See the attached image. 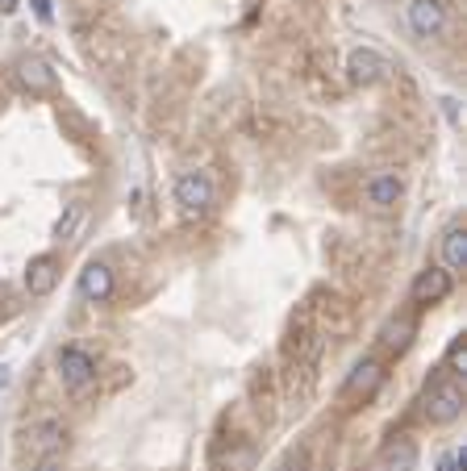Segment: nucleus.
<instances>
[{"label":"nucleus","mask_w":467,"mask_h":471,"mask_svg":"<svg viewBox=\"0 0 467 471\" xmlns=\"http://www.w3.org/2000/svg\"><path fill=\"white\" fill-rule=\"evenodd\" d=\"M55 372H59V384H63L71 396H83V392L97 384V359L83 347H59Z\"/></svg>","instance_id":"nucleus-1"},{"label":"nucleus","mask_w":467,"mask_h":471,"mask_svg":"<svg viewBox=\"0 0 467 471\" xmlns=\"http://www.w3.org/2000/svg\"><path fill=\"white\" fill-rule=\"evenodd\" d=\"M21 446L34 459H51L67 446V426L59 417H34L29 426H21Z\"/></svg>","instance_id":"nucleus-2"},{"label":"nucleus","mask_w":467,"mask_h":471,"mask_svg":"<svg viewBox=\"0 0 467 471\" xmlns=\"http://www.w3.org/2000/svg\"><path fill=\"white\" fill-rule=\"evenodd\" d=\"M459 413H463V384L455 375H447L426 396V421L430 426H451V421H459Z\"/></svg>","instance_id":"nucleus-3"},{"label":"nucleus","mask_w":467,"mask_h":471,"mask_svg":"<svg viewBox=\"0 0 467 471\" xmlns=\"http://www.w3.org/2000/svg\"><path fill=\"white\" fill-rule=\"evenodd\" d=\"M176 205L184 217H205L213 205V180L209 171H184L176 180Z\"/></svg>","instance_id":"nucleus-4"},{"label":"nucleus","mask_w":467,"mask_h":471,"mask_svg":"<svg viewBox=\"0 0 467 471\" xmlns=\"http://www.w3.org/2000/svg\"><path fill=\"white\" fill-rule=\"evenodd\" d=\"M384 384V363L380 359H363L351 367V375L343 380V401H368L376 396Z\"/></svg>","instance_id":"nucleus-5"},{"label":"nucleus","mask_w":467,"mask_h":471,"mask_svg":"<svg viewBox=\"0 0 467 471\" xmlns=\"http://www.w3.org/2000/svg\"><path fill=\"white\" fill-rule=\"evenodd\" d=\"M392 71V63H388L380 51H371V46H359V51H351L346 55V75H351V83H363V88H371V83H380Z\"/></svg>","instance_id":"nucleus-6"},{"label":"nucleus","mask_w":467,"mask_h":471,"mask_svg":"<svg viewBox=\"0 0 467 471\" xmlns=\"http://www.w3.org/2000/svg\"><path fill=\"white\" fill-rule=\"evenodd\" d=\"M409 29L417 38H439L442 29H447V4L442 0H409Z\"/></svg>","instance_id":"nucleus-7"},{"label":"nucleus","mask_w":467,"mask_h":471,"mask_svg":"<svg viewBox=\"0 0 467 471\" xmlns=\"http://www.w3.org/2000/svg\"><path fill=\"white\" fill-rule=\"evenodd\" d=\"M447 292H451V271L447 267H426V271H417V279H413L409 301L417 309H426V305H439Z\"/></svg>","instance_id":"nucleus-8"},{"label":"nucleus","mask_w":467,"mask_h":471,"mask_svg":"<svg viewBox=\"0 0 467 471\" xmlns=\"http://www.w3.org/2000/svg\"><path fill=\"white\" fill-rule=\"evenodd\" d=\"M417 463H422L417 443H413V438H397V443H388L384 451L376 455L371 471H417Z\"/></svg>","instance_id":"nucleus-9"},{"label":"nucleus","mask_w":467,"mask_h":471,"mask_svg":"<svg viewBox=\"0 0 467 471\" xmlns=\"http://www.w3.org/2000/svg\"><path fill=\"white\" fill-rule=\"evenodd\" d=\"M400 192H405V184H400V176H392V171H376V176L363 184V200H368L371 208H392L400 200Z\"/></svg>","instance_id":"nucleus-10"},{"label":"nucleus","mask_w":467,"mask_h":471,"mask_svg":"<svg viewBox=\"0 0 467 471\" xmlns=\"http://www.w3.org/2000/svg\"><path fill=\"white\" fill-rule=\"evenodd\" d=\"M59 284V255H38L26 267V292L29 296H46Z\"/></svg>","instance_id":"nucleus-11"},{"label":"nucleus","mask_w":467,"mask_h":471,"mask_svg":"<svg viewBox=\"0 0 467 471\" xmlns=\"http://www.w3.org/2000/svg\"><path fill=\"white\" fill-rule=\"evenodd\" d=\"M80 296L83 301H97V305L100 301H109L113 296V267L92 259V263L80 271Z\"/></svg>","instance_id":"nucleus-12"},{"label":"nucleus","mask_w":467,"mask_h":471,"mask_svg":"<svg viewBox=\"0 0 467 471\" xmlns=\"http://www.w3.org/2000/svg\"><path fill=\"white\" fill-rule=\"evenodd\" d=\"M442 263L447 271H467V230L463 225H451L442 234Z\"/></svg>","instance_id":"nucleus-13"},{"label":"nucleus","mask_w":467,"mask_h":471,"mask_svg":"<svg viewBox=\"0 0 467 471\" xmlns=\"http://www.w3.org/2000/svg\"><path fill=\"white\" fill-rule=\"evenodd\" d=\"M409 342H413V321H388L384 326V334H380V347L388 350V355H400V350H409Z\"/></svg>","instance_id":"nucleus-14"},{"label":"nucleus","mask_w":467,"mask_h":471,"mask_svg":"<svg viewBox=\"0 0 467 471\" xmlns=\"http://www.w3.org/2000/svg\"><path fill=\"white\" fill-rule=\"evenodd\" d=\"M17 75H21V83H26V88H34V92H51V88H55L51 67H46V63H38V59H26V63L17 67Z\"/></svg>","instance_id":"nucleus-15"},{"label":"nucleus","mask_w":467,"mask_h":471,"mask_svg":"<svg viewBox=\"0 0 467 471\" xmlns=\"http://www.w3.org/2000/svg\"><path fill=\"white\" fill-rule=\"evenodd\" d=\"M255 467V446L247 443H238L226 459H218V471H250Z\"/></svg>","instance_id":"nucleus-16"},{"label":"nucleus","mask_w":467,"mask_h":471,"mask_svg":"<svg viewBox=\"0 0 467 471\" xmlns=\"http://www.w3.org/2000/svg\"><path fill=\"white\" fill-rule=\"evenodd\" d=\"M447 367H451L455 380H459V375H467V347H463V338H459V342H451V350H447Z\"/></svg>","instance_id":"nucleus-17"},{"label":"nucleus","mask_w":467,"mask_h":471,"mask_svg":"<svg viewBox=\"0 0 467 471\" xmlns=\"http://www.w3.org/2000/svg\"><path fill=\"white\" fill-rule=\"evenodd\" d=\"M275 471H309V455H305V451H292Z\"/></svg>","instance_id":"nucleus-18"},{"label":"nucleus","mask_w":467,"mask_h":471,"mask_svg":"<svg viewBox=\"0 0 467 471\" xmlns=\"http://www.w3.org/2000/svg\"><path fill=\"white\" fill-rule=\"evenodd\" d=\"M442 471H467V451L459 446V451H451V455L442 459Z\"/></svg>","instance_id":"nucleus-19"},{"label":"nucleus","mask_w":467,"mask_h":471,"mask_svg":"<svg viewBox=\"0 0 467 471\" xmlns=\"http://www.w3.org/2000/svg\"><path fill=\"white\" fill-rule=\"evenodd\" d=\"M29 471H67V467H63V459H59V455H51V459H38Z\"/></svg>","instance_id":"nucleus-20"},{"label":"nucleus","mask_w":467,"mask_h":471,"mask_svg":"<svg viewBox=\"0 0 467 471\" xmlns=\"http://www.w3.org/2000/svg\"><path fill=\"white\" fill-rule=\"evenodd\" d=\"M34 4V13L42 17V21H51V0H29Z\"/></svg>","instance_id":"nucleus-21"},{"label":"nucleus","mask_w":467,"mask_h":471,"mask_svg":"<svg viewBox=\"0 0 467 471\" xmlns=\"http://www.w3.org/2000/svg\"><path fill=\"white\" fill-rule=\"evenodd\" d=\"M17 9V0H0V13H13Z\"/></svg>","instance_id":"nucleus-22"},{"label":"nucleus","mask_w":467,"mask_h":471,"mask_svg":"<svg viewBox=\"0 0 467 471\" xmlns=\"http://www.w3.org/2000/svg\"><path fill=\"white\" fill-rule=\"evenodd\" d=\"M0 384H9V367L4 363H0Z\"/></svg>","instance_id":"nucleus-23"}]
</instances>
